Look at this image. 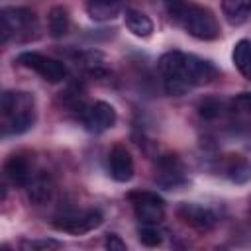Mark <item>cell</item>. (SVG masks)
Here are the masks:
<instances>
[{
    "mask_svg": "<svg viewBox=\"0 0 251 251\" xmlns=\"http://www.w3.org/2000/svg\"><path fill=\"white\" fill-rule=\"evenodd\" d=\"M2 116H4V135L24 133L35 122V100L29 92L6 90L2 94Z\"/></svg>",
    "mask_w": 251,
    "mask_h": 251,
    "instance_id": "cell-1",
    "label": "cell"
},
{
    "mask_svg": "<svg viewBox=\"0 0 251 251\" xmlns=\"http://www.w3.org/2000/svg\"><path fill=\"white\" fill-rule=\"evenodd\" d=\"M178 20H180L182 27L196 39L210 41V39H216L220 35L218 20L208 8H202V6H188L186 8L184 6Z\"/></svg>",
    "mask_w": 251,
    "mask_h": 251,
    "instance_id": "cell-2",
    "label": "cell"
},
{
    "mask_svg": "<svg viewBox=\"0 0 251 251\" xmlns=\"http://www.w3.org/2000/svg\"><path fill=\"white\" fill-rule=\"evenodd\" d=\"M18 63L25 69H31L35 71L43 80L47 82H61L65 76H67V67L57 61V59H51V57H45L41 53H35V51H25L18 57Z\"/></svg>",
    "mask_w": 251,
    "mask_h": 251,
    "instance_id": "cell-3",
    "label": "cell"
},
{
    "mask_svg": "<svg viewBox=\"0 0 251 251\" xmlns=\"http://www.w3.org/2000/svg\"><path fill=\"white\" fill-rule=\"evenodd\" d=\"M129 200L141 224H159L165 218V202L155 192H131Z\"/></svg>",
    "mask_w": 251,
    "mask_h": 251,
    "instance_id": "cell-4",
    "label": "cell"
},
{
    "mask_svg": "<svg viewBox=\"0 0 251 251\" xmlns=\"http://www.w3.org/2000/svg\"><path fill=\"white\" fill-rule=\"evenodd\" d=\"M100 224H102V214L98 210H84V212H75L63 218H57L53 222V227L59 231L71 233V235H82V233L92 231Z\"/></svg>",
    "mask_w": 251,
    "mask_h": 251,
    "instance_id": "cell-5",
    "label": "cell"
},
{
    "mask_svg": "<svg viewBox=\"0 0 251 251\" xmlns=\"http://www.w3.org/2000/svg\"><path fill=\"white\" fill-rule=\"evenodd\" d=\"M33 24H35V14L29 8H4L0 14L2 41L6 43L12 33H22L31 29Z\"/></svg>",
    "mask_w": 251,
    "mask_h": 251,
    "instance_id": "cell-6",
    "label": "cell"
},
{
    "mask_svg": "<svg viewBox=\"0 0 251 251\" xmlns=\"http://www.w3.org/2000/svg\"><path fill=\"white\" fill-rule=\"evenodd\" d=\"M116 124V110L108 102H94L82 114V126L90 133H102Z\"/></svg>",
    "mask_w": 251,
    "mask_h": 251,
    "instance_id": "cell-7",
    "label": "cell"
},
{
    "mask_svg": "<svg viewBox=\"0 0 251 251\" xmlns=\"http://www.w3.org/2000/svg\"><path fill=\"white\" fill-rule=\"evenodd\" d=\"M186 180L184 167L175 155H165L157 163V173H155V182L163 188H175Z\"/></svg>",
    "mask_w": 251,
    "mask_h": 251,
    "instance_id": "cell-8",
    "label": "cell"
},
{
    "mask_svg": "<svg viewBox=\"0 0 251 251\" xmlns=\"http://www.w3.org/2000/svg\"><path fill=\"white\" fill-rule=\"evenodd\" d=\"M176 214L186 226H190L196 231H210L216 226L214 212L204 206H198V204H180Z\"/></svg>",
    "mask_w": 251,
    "mask_h": 251,
    "instance_id": "cell-9",
    "label": "cell"
},
{
    "mask_svg": "<svg viewBox=\"0 0 251 251\" xmlns=\"http://www.w3.org/2000/svg\"><path fill=\"white\" fill-rule=\"evenodd\" d=\"M108 169L114 180L127 182L133 176V159L129 151L122 145H116L108 155Z\"/></svg>",
    "mask_w": 251,
    "mask_h": 251,
    "instance_id": "cell-10",
    "label": "cell"
},
{
    "mask_svg": "<svg viewBox=\"0 0 251 251\" xmlns=\"http://www.w3.org/2000/svg\"><path fill=\"white\" fill-rule=\"evenodd\" d=\"M184 75L192 86H198V84L210 82L216 76V69L212 63H208L196 55H186L184 57Z\"/></svg>",
    "mask_w": 251,
    "mask_h": 251,
    "instance_id": "cell-11",
    "label": "cell"
},
{
    "mask_svg": "<svg viewBox=\"0 0 251 251\" xmlns=\"http://www.w3.org/2000/svg\"><path fill=\"white\" fill-rule=\"evenodd\" d=\"M184 53L180 51H169L159 59V73L163 76V80H171V78H186L184 75ZM190 82V80H188Z\"/></svg>",
    "mask_w": 251,
    "mask_h": 251,
    "instance_id": "cell-12",
    "label": "cell"
},
{
    "mask_svg": "<svg viewBox=\"0 0 251 251\" xmlns=\"http://www.w3.org/2000/svg\"><path fill=\"white\" fill-rule=\"evenodd\" d=\"M4 171H6V176L18 186H27L31 180V167L27 159H24L22 155H12L6 161Z\"/></svg>",
    "mask_w": 251,
    "mask_h": 251,
    "instance_id": "cell-13",
    "label": "cell"
},
{
    "mask_svg": "<svg viewBox=\"0 0 251 251\" xmlns=\"http://www.w3.org/2000/svg\"><path fill=\"white\" fill-rule=\"evenodd\" d=\"M124 22H126V27L137 37H149L153 33L151 18L147 14H143V12H139V10H126Z\"/></svg>",
    "mask_w": 251,
    "mask_h": 251,
    "instance_id": "cell-14",
    "label": "cell"
},
{
    "mask_svg": "<svg viewBox=\"0 0 251 251\" xmlns=\"http://www.w3.org/2000/svg\"><path fill=\"white\" fill-rule=\"evenodd\" d=\"M222 12L231 25H239L251 16V0H222Z\"/></svg>",
    "mask_w": 251,
    "mask_h": 251,
    "instance_id": "cell-15",
    "label": "cell"
},
{
    "mask_svg": "<svg viewBox=\"0 0 251 251\" xmlns=\"http://www.w3.org/2000/svg\"><path fill=\"white\" fill-rule=\"evenodd\" d=\"M86 12L96 22L112 20L120 12V0H86Z\"/></svg>",
    "mask_w": 251,
    "mask_h": 251,
    "instance_id": "cell-16",
    "label": "cell"
},
{
    "mask_svg": "<svg viewBox=\"0 0 251 251\" xmlns=\"http://www.w3.org/2000/svg\"><path fill=\"white\" fill-rule=\"evenodd\" d=\"M231 57H233V63H235L237 71L243 76L251 78V41H247V39L237 41L235 47H233Z\"/></svg>",
    "mask_w": 251,
    "mask_h": 251,
    "instance_id": "cell-17",
    "label": "cell"
},
{
    "mask_svg": "<svg viewBox=\"0 0 251 251\" xmlns=\"http://www.w3.org/2000/svg\"><path fill=\"white\" fill-rule=\"evenodd\" d=\"M27 194H29V200L35 202V204H43L51 198L53 194V186L51 182L45 178V176H35L29 180L27 184Z\"/></svg>",
    "mask_w": 251,
    "mask_h": 251,
    "instance_id": "cell-18",
    "label": "cell"
},
{
    "mask_svg": "<svg viewBox=\"0 0 251 251\" xmlns=\"http://www.w3.org/2000/svg\"><path fill=\"white\" fill-rule=\"evenodd\" d=\"M49 33L53 37H63L69 31V12L63 6H55L49 12Z\"/></svg>",
    "mask_w": 251,
    "mask_h": 251,
    "instance_id": "cell-19",
    "label": "cell"
},
{
    "mask_svg": "<svg viewBox=\"0 0 251 251\" xmlns=\"http://www.w3.org/2000/svg\"><path fill=\"white\" fill-rule=\"evenodd\" d=\"M227 176L237 182V184H243L251 178V163L241 159V157H235L231 159V163L227 165Z\"/></svg>",
    "mask_w": 251,
    "mask_h": 251,
    "instance_id": "cell-20",
    "label": "cell"
},
{
    "mask_svg": "<svg viewBox=\"0 0 251 251\" xmlns=\"http://www.w3.org/2000/svg\"><path fill=\"white\" fill-rule=\"evenodd\" d=\"M137 235H139V241H141L143 245H147V247H157V245H161V241H163V233H161V229L157 227V224H143V226L139 227Z\"/></svg>",
    "mask_w": 251,
    "mask_h": 251,
    "instance_id": "cell-21",
    "label": "cell"
},
{
    "mask_svg": "<svg viewBox=\"0 0 251 251\" xmlns=\"http://www.w3.org/2000/svg\"><path fill=\"white\" fill-rule=\"evenodd\" d=\"M20 247L25 251H49V249H59L61 243L57 239H29V241H22Z\"/></svg>",
    "mask_w": 251,
    "mask_h": 251,
    "instance_id": "cell-22",
    "label": "cell"
},
{
    "mask_svg": "<svg viewBox=\"0 0 251 251\" xmlns=\"http://www.w3.org/2000/svg\"><path fill=\"white\" fill-rule=\"evenodd\" d=\"M220 110H222V106L216 100H206V102L200 104V116L202 118H208V120L220 116Z\"/></svg>",
    "mask_w": 251,
    "mask_h": 251,
    "instance_id": "cell-23",
    "label": "cell"
},
{
    "mask_svg": "<svg viewBox=\"0 0 251 251\" xmlns=\"http://www.w3.org/2000/svg\"><path fill=\"white\" fill-rule=\"evenodd\" d=\"M104 245H106V249H110V251H126V243H124V241L120 239V235H116V233H108Z\"/></svg>",
    "mask_w": 251,
    "mask_h": 251,
    "instance_id": "cell-24",
    "label": "cell"
},
{
    "mask_svg": "<svg viewBox=\"0 0 251 251\" xmlns=\"http://www.w3.org/2000/svg\"><path fill=\"white\" fill-rule=\"evenodd\" d=\"M235 106H237L241 112H247V114H251V92L239 94V96L235 98Z\"/></svg>",
    "mask_w": 251,
    "mask_h": 251,
    "instance_id": "cell-25",
    "label": "cell"
},
{
    "mask_svg": "<svg viewBox=\"0 0 251 251\" xmlns=\"http://www.w3.org/2000/svg\"><path fill=\"white\" fill-rule=\"evenodd\" d=\"M165 4H167V8H169L171 16H175V18H178V16L182 14V10H184L182 0H165Z\"/></svg>",
    "mask_w": 251,
    "mask_h": 251,
    "instance_id": "cell-26",
    "label": "cell"
}]
</instances>
